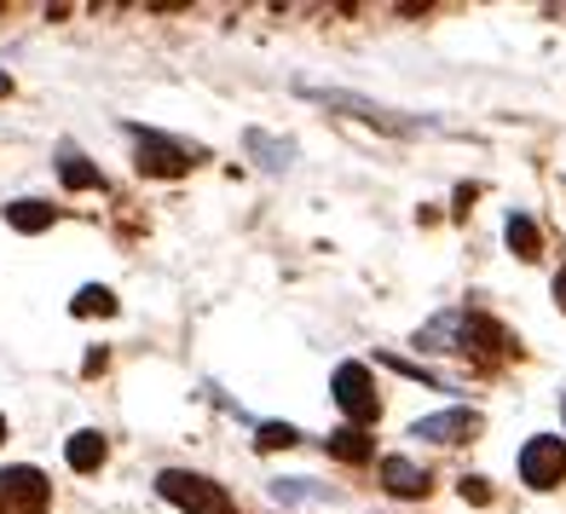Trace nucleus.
<instances>
[{
	"label": "nucleus",
	"mask_w": 566,
	"mask_h": 514,
	"mask_svg": "<svg viewBox=\"0 0 566 514\" xmlns=\"http://www.w3.org/2000/svg\"><path fill=\"white\" fill-rule=\"evenodd\" d=\"M7 93H12V75H7V70H0V98H7Z\"/></svg>",
	"instance_id": "20"
},
{
	"label": "nucleus",
	"mask_w": 566,
	"mask_h": 514,
	"mask_svg": "<svg viewBox=\"0 0 566 514\" xmlns=\"http://www.w3.org/2000/svg\"><path fill=\"white\" fill-rule=\"evenodd\" d=\"M503 238H509V249L521 254V261H537V249H544V238H537V220H532V214H509Z\"/></svg>",
	"instance_id": "14"
},
{
	"label": "nucleus",
	"mask_w": 566,
	"mask_h": 514,
	"mask_svg": "<svg viewBox=\"0 0 566 514\" xmlns=\"http://www.w3.org/2000/svg\"><path fill=\"white\" fill-rule=\"evenodd\" d=\"M560 417H566V405H560Z\"/></svg>",
	"instance_id": "22"
},
{
	"label": "nucleus",
	"mask_w": 566,
	"mask_h": 514,
	"mask_svg": "<svg viewBox=\"0 0 566 514\" xmlns=\"http://www.w3.org/2000/svg\"><path fill=\"white\" fill-rule=\"evenodd\" d=\"M53 508V480L30 462L0 469V514H46Z\"/></svg>",
	"instance_id": "3"
},
{
	"label": "nucleus",
	"mask_w": 566,
	"mask_h": 514,
	"mask_svg": "<svg viewBox=\"0 0 566 514\" xmlns=\"http://www.w3.org/2000/svg\"><path fill=\"white\" fill-rule=\"evenodd\" d=\"M59 179L70 191H105V174H98L82 150H64V157H59Z\"/></svg>",
	"instance_id": "12"
},
{
	"label": "nucleus",
	"mask_w": 566,
	"mask_h": 514,
	"mask_svg": "<svg viewBox=\"0 0 566 514\" xmlns=\"http://www.w3.org/2000/svg\"><path fill=\"white\" fill-rule=\"evenodd\" d=\"M306 98H318V105L329 111H347L353 122H365V127H381V134H428V122L422 116H405V111H388V105H376V98H358V93H342V87H306Z\"/></svg>",
	"instance_id": "2"
},
{
	"label": "nucleus",
	"mask_w": 566,
	"mask_h": 514,
	"mask_svg": "<svg viewBox=\"0 0 566 514\" xmlns=\"http://www.w3.org/2000/svg\"><path fill=\"white\" fill-rule=\"evenodd\" d=\"M555 301H560V313H566V266H560V277H555Z\"/></svg>",
	"instance_id": "19"
},
{
	"label": "nucleus",
	"mask_w": 566,
	"mask_h": 514,
	"mask_svg": "<svg viewBox=\"0 0 566 514\" xmlns=\"http://www.w3.org/2000/svg\"><path fill=\"white\" fill-rule=\"evenodd\" d=\"M272 492H277V497H290V503H301V497H318V492H313V480H277Z\"/></svg>",
	"instance_id": "17"
},
{
	"label": "nucleus",
	"mask_w": 566,
	"mask_h": 514,
	"mask_svg": "<svg viewBox=\"0 0 566 514\" xmlns=\"http://www.w3.org/2000/svg\"><path fill=\"white\" fill-rule=\"evenodd\" d=\"M70 313H75V318H116V295H111L105 284H87V290H75Z\"/></svg>",
	"instance_id": "15"
},
{
	"label": "nucleus",
	"mask_w": 566,
	"mask_h": 514,
	"mask_svg": "<svg viewBox=\"0 0 566 514\" xmlns=\"http://www.w3.org/2000/svg\"><path fill=\"white\" fill-rule=\"evenodd\" d=\"M254 445H261V451H290V445H301V433H295L290 422H261Z\"/></svg>",
	"instance_id": "16"
},
{
	"label": "nucleus",
	"mask_w": 566,
	"mask_h": 514,
	"mask_svg": "<svg viewBox=\"0 0 566 514\" xmlns=\"http://www.w3.org/2000/svg\"><path fill=\"white\" fill-rule=\"evenodd\" d=\"M105 457H111V440L98 428L70 433V445H64V462H70L75 474H98V469H105Z\"/></svg>",
	"instance_id": "9"
},
{
	"label": "nucleus",
	"mask_w": 566,
	"mask_h": 514,
	"mask_svg": "<svg viewBox=\"0 0 566 514\" xmlns=\"http://www.w3.org/2000/svg\"><path fill=\"white\" fill-rule=\"evenodd\" d=\"M462 503H492V485H485L480 474H469L462 480Z\"/></svg>",
	"instance_id": "18"
},
{
	"label": "nucleus",
	"mask_w": 566,
	"mask_h": 514,
	"mask_svg": "<svg viewBox=\"0 0 566 514\" xmlns=\"http://www.w3.org/2000/svg\"><path fill=\"white\" fill-rule=\"evenodd\" d=\"M243 145H249V157L261 162L266 174H290V168H295V145H290V139H272L266 127H249Z\"/></svg>",
	"instance_id": "10"
},
{
	"label": "nucleus",
	"mask_w": 566,
	"mask_h": 514,
	"mask_svg": "<svg viewBox=\"0 0 566 514\" xmlns=\"http://www.w3.org/2000/svg\"><path fill=\"white\" fill-rule=\"evenodd\" d=\"M521 480L532 485V492H555V485L566 480V445L555 440V433H532V440L521 445Z\"/></svg>",
	"instance_id": "6"
},
{
	"label": "nucleus",
	"mask_w": 566,
	"mask_h": 514,
	"mask_svg": "<svg viewBox=\"0 0 566 514\" xmlns=\"http://www.w3.org/2000/svg\"><path fill=\"white\" fill-rule=\"evenodd\" d=\"M0 445H7V417H0Z\"/></svg>",
	"instance_id": "21"
},
{
	"label": "nucleus",
	"mask_w": 566,
	"mask_h": 514,
	"mask_svg": "<svg viewBox=\"0 0 566 514\" xmlns=\"http://www.w3.org/2000/svg\"><path fill=\"white\" fill-rule=\"evenodd\" d=\"M381 485H388L394 497H405V503H417V497H428V469H417L410 457H381Z\"/></svg>",
	"instance_id": "8"
},
{
	"label": "nucleus",
	"mask_w": 566,
	"mask_h": 514,
	"mask_svg": "<svg viewBox=\"0 0 566 514\" xmlns=\"http://www.w3.org/2000/svg\"><path fill=\"white\" fill-rule=\"evenodd\" d=\"M324 445H329V457H342V462H370V457H376V445H370L365 428H336Z\"/></svg>",
	"instance_id": "13"
},
{
	"label": "nucleus",
	"mask_w": 566,
	"mask_h": 514,
	"mask_svg": "<svg viewBox=\"0 0 566 514\" xmlns=\"http://www.w3.org/2000/svg\"><path fill=\"white\" fill-rule=\"evenodd\" d=\"M480 428H485L480 410L457 405V410H433V417H417V422H410V440H428V445H462V440H474Z\"/></svg>",
	"instance_id": "7"
},
{
	"label": "nucleus",
	"mask_w": 566,
	"mask_h": 514,
	"mask_svg": "<svg viewBox=\"0 0 566 514\" xmlns=\"http://www.w3.org/2000/svg\"><path fill=\"white\" fill-rule=\"evenodd\" d=\"M157 492L186 514H238V497H231L226 485H214L209 474H191V469H163Z\"/></svg>",
	"instance_id": "1"
},
{
	"label": "nucleus",
	"mask_w": 566,
	"mask_h": 514,
	"mask_svg": "<svg viewBox=\"0 0 566 514\" xmlns=\"http://www.w3.org/2000/svg\"><path fill=\"white\" fill-rule=\"evenodd\" d=\"M329 394H336V405L353 417V428H365V422H376L381 417V399H376V381H370V370L358 365V358H347V365L329 376Z\"/></svg>",
	"instance_id": "4"
},
{
	"label": "nucleus",
	"mask_w": 566,
	"mask_h": 514,
	"mask_svg": "<svg viewBox=\"0 0 566 514\" xmlns=\"http://www.w3.org/2000/svg\"><path fill=\"white\" fill-rule=\"evenodd\" d=\"M7 225L23 231V238H35V231L59 225V209H53V202H41V197H18V202H7Z\"/></svg>",
	"instance_id": "11"
},
{
	"label": "nucleus",
	"mask_w": 566,
	"mask_h": 514,
	"mask_svg": "<svg viewBox=\"0 0 566 514\" xmlns=\"http://www.w3.org/2000/svg\"><path fill=\"white\" fill-rule=\"evenodd\" d=\"M127 134H134V145H139V174H150V179L191 174V150L179 145V139L157 134V127H127Z\"/></svg>",
	"instance_id": "5"
}]
</instances>
